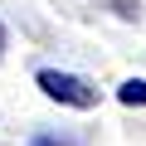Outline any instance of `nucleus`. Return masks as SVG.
Segmentation results:
<instances>
[{"label": "nucleus", "mask_w": 146, "mask_h": 146, "mask_svg": "<svg viewBox=\"0 0 146 146\" xmlns=\"http://www.w3.org/2000/svg\"><path fill=\"white\" fill-rule=\"evenodd\" d=\"M34 83L44 88V98H54V102H63V107H78V112L98 107V88H93L88 78H78V73H58V68H44Z\"/></svg>", "instance_id": "f257e3e1"}, {"label": "nucleus", "mask_w": 146, "mask_h": 146, "mask_svg": "<svg viewBox=\"0 0 146 146\" xmlns=\"http://www.w3.org/2000/svg\"><path fill=\"white\" fill-rule=\"evenodd\" d=\"M117 102H127V107H146V78H127V83L117 88Z\"/></svg>", "instance_id": "f03ea898"}, {"label": "nucleus", "mask_w": 146, "mask_h": 146, "mask_svg": "<svg viewBox=\"0 0 146 146\" xmlns=\"http://www.w3.org/2000/svg\"><path fill=\"white\" fill-rule=\"evenodd\" d=\"M34 146H63V141H54V136H39V141H34Z\"/></svg>", "instance_id": "7ed1b4c3"}, {"label": "nucleus", "mask_w": 146, "mask_h": 146, "mask_svg": "<svg viewBox=\"0 0 146 146\" xmlns=\"http://www.w3.org/2000/svg\"><path fill=\"white\" fill-rule=\"evenodd\" d=\"M0 44H5V34H0Z\"/></svg>", "instance_id": "20e7f679"}]
</instances>
